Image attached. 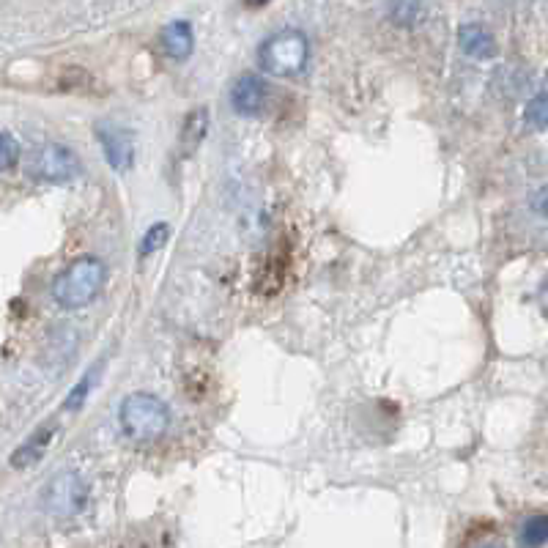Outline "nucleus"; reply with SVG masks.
Returning a JSON list of instances; mask_svg holds the SVG:
<instances>
[{"instance_id": "16", "label": "nucleus", "mask_w": 548, "mask_h": 548, "mask_svg": "<svg viewBox=\"0 0 548 548\" xmlns=\"http://www.w3.org/2000/svg\"><path fill=\"white\" fill-rule=\"evenodd\" d=\"M0 146H3V151H0V162H3V170H9L17 159H20V143L11 137V132H3V137H0Z\"/></svg>"}, {"instance_id": "3", "label": "nucleus", "mask_w": 548, "mask_h": 548, "mask_svg": "<svg viewBox=\"0 0 548 548\" xmlns=\"http://www.w3.org/2000/svg\"><path fill=\"white\" fill-rule=\"evenodd\" d=\"M307 55H310V47H307L305 33L280 31L261 44L258 61H261V69L266 74H274V77H296V74L305 72Z\"/></svg>"}, {"instance_id": "13", "label": "nucleus", "mask_w": 548, "mask_h": 548, "mask_svg": "<svg viewBox=\"0 0 548 548\" xmlns=\"http://www.w3.org/2000/svg\"><path fill=\"white\" fill-rule=\"evenodd\" d=\"M548 540V516H532L521 527V543L524 546H543Z\"/></svg>"}, {"instance_id": "7", "label": "nucleus", "mask_w": 548, "mask_h": 548, "mask_svg": "<svg viewBox=\"0 0 548 548\" xmlns=\"http://www.w3.org/2000/svg\"><path fill=\"white\" fill-rule=\"evenodd\" d=\"M266 99H269V85L258 74L239 77V83L233 85L231 91V105L239 116H258L266 107Z\"/></svg>"}, {"instance_id": "10", "label": "nucleus", "mask_w": 548, "mask_h": 548, "mask_svg": "<svg viewBox=\"0 0 548 548\" xmlns=\"http://www.w3.org/2000/svg\"><path fill=\"white\" fill-rule=\"evenodd\" d=\"M458 44H461V50L466 55H472V58H491L496 53V44L494 36L485 31L483 25H477V22H466L461 25V31H458Z\"/></svg>"}, {"instance_id": "5", "label": "nucleus", "mask_w": 548, "mask_h": 548, "mask_svg": "<svg viewBox=\"0 0 548 548\" xmlns=\"http://www.w3.org/2000/svg\"><path fill=\"white\" fill-rule=\"evenodd\" d=\"M88 502V485L77 472H58V475L47 483L42 496V505L47 513H53L58 518H72Z\"/></svg>"}, {"instance_id": "15", "label": "nucleus", "mask_w": 548, "mask_h": 548, "mask_svg": "<svg viewBox=\"0 0 548 548\" xmlns=\"http://www.w3.org/2000/svg\"><path fill=\"white\" fill-rule=\"evenodd\" d=\"M96 370H99V368L91 370V373H88V379L80 381V384H77V387H74V390L69 392V401H66V409L77 411V409H80V406H83V401H85V398H88V392H91V387H94Z\"/></svg>"}, {"instance_id": "19", "label": "nucleus", "mask_w": 548, "mask_h": 548, "mask_svg": "<svg viewBox=\"0 0 548 548\" xmlns=\"http://www.w3.org/2000/svg\"><path fill=\"white\" fill-rule=\"evenodd\" d=\"M244 3H247L250 9H258V6H266L269 0H244Z\"/></svg>"}, {"instance_id": "11", "label": "nucleus", "mask_w": 548, "mask_h": 548, "mask_svg": "<svg viewBox=\"0 0 548 548\" xmlns=\"http://www.w3.org/2000/svg\"><path fill=\"white\" fill-rule=\"evenodd\" d=\"M53 439H55V425H47V428H42V431H36L28 442L22 444L17 453L11 455V464L17 466V469L39 464V461L44 458V453L50 450Z\"/></svg>"}, {"instance_id": "8", "label": "nucleus", "mask_w": 548, "mask_h": 548, "mask_svg": "<svg viewBox=\"0 0 548 548\" xmlns=\"http://www.w3.org/2000/svg\"><path fill=\"white\" fill-rule=\"evenodd\" d=\"M159 44H162V53L173 58V61H187L195 47V33L187 20H176L162 28L159 33Z\"/></svg>"}, {"instance_id": "1", "label": "nucleus", "mask_w": 548, "mask_h": 548, "mask_svg": "<svg viewBox=\"0 0 548 548\" xmlns=\"http://www.w3.org/2000/svg\"><path fill=\"white\" fill-rule=\"evenodd\" d=\"M118 420L121 428L127 433L132 442L151 444L159 442L170 425V411L165 403L148 395V392H135L121 403L118 409Z\"/></svg>"}, {"instance_id": "12", "label": "nucleus", "mask_w": 548, "mask_h": 548, "mask_svg": "<svg viewBox=\"0 0 548 548\" xmlns=\"http://www.w3.org/2000/svg\"><path fill=\"white\" fill-rule=\"evenodd\" d=\"M170 239V225L168 222H157V225H151L143 236V242H140V258H148V255H154L157 250H162Z\"/></svg>"}, {"instance_id": "4", "label": "nucleus", "mask_w": 548, "mask_h": 548, "mask_svg": "<svg viewBox=\"0 0 548 548\" xmlns=\"http://www.w3.org/2000/svg\"><path fill=\"white\" fill-rule=\"evenodd\" d=\"M28 176L36 181H47V184H64L74 181L83 173V165L72 148L58 146V143H47V146L36 148L33 157L28 159Z\"/></svg>"}, {"instance_id": "9", "label": "nucleus", "mask_w": 548, "mask_h": 548, "mask_svg": "<svg viewBox=\"0 0 548 548\" xmlns=\"http://www.w3.org/2000/svg\"><path fill=\"white\" fill-rule=\"evenodd\" d=\"M209 132V110L206 107H198V110H190L184 124H181L179 135V154L181 157H192L198 146L203 143V137Z\"/></svg>"}, {"instance_id": "2", "label": "nucleus", "mask_w": 548, "mask_h": 548, "mask_svg": "<svg viewBox=\"0 0 548 548\" xmlns=\"http://www.w3.org/2000/svg\"><path fill=\"white\" fill-rule=\"evenodd\" d=\"M107 280V269L99 258H80L53 283V296L64 310H80L91 305Z\"/></svg>"}, {"instance_id": "20", "label": "nucleus", "mask_w": 548, "mask_h": 548, "mask_svg": "<svg viewBox=\"0 0 548 548\" xmlns=\"http://www.w3.org/2000/svg\"><path fill=\"white\" fill-rule=\"evenodd\" d=\"M543 313H546L548 318V285H546V291H543Z\"/></svg>"}, {"instance_id": "6", "label": "nucleus", "mask_w": 548, "mask_h": 548, "mask_svg": "<svg viewBox=\"0 0 548 548\" xmlns=\"http://www.w3.org/2000/svg\"><path fill=\"white\" fill-rule=\"evenodd\" d=\"M96 137L102 143V151H105L110 168L116 170V173H124V170L132 168L135 146H132V137H129L127 129H121L113 121H102V124H96Z\"/></svg>"}, {"instance_id": "14", "label": "nucleus", "mask_w": 548, "mask_h": 548, "mask_svg": "<svg viewBox=\"0 0 548 548\" xmlns=\"http://www.w3.org/2000/svg\"><path fill=\"white\" fill-rule=\"evenodd\" d=\"M524 118H527L529 127L546 129L548 127V91H540L532 102L524 110Z\"/></svg>"}, {"instance_id": "18", "label": "nucleus", "mask_w": 548, "mask_h": 548, "mask_svg": "<svg viewBox=\"0 0 548 548\" xmlns=\"http://www.w3.org/2000/svg\"><path fill=\"white\" fill-rule=\"evenodd\" d=\"M532 209H535V214H540V217H546L548 220V187H543V190H538L532 195Z\"/></svg>"}, {"instance_id": "17", "label": "nucleus", "mask_w": 548, "mask_h": 548, "mask_svg": "<svg viewBox=\"0 0 548 548\" xmlns=\"http://www.w3.org/2000/svg\"><path fill=\"white\" fill-rule=\"evenodd\" d=\"M395 17L403 25H411V17H417V0H395Z\"/></svg>"}]
</instances>
